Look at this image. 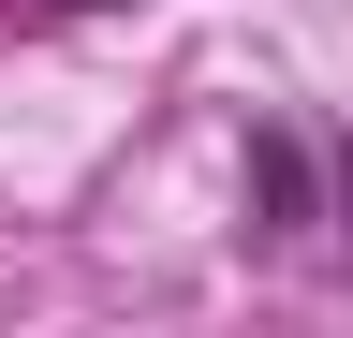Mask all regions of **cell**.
Returning <instances> with one entry per match:
<instances>
[{"mask_svg":"<svg viewBox=\"0 0 353 338\" xmlns=\"http://www.w3.org/2000/svg\"><path fill=\"white\" fill-rule=\"evenodd\" d=\"M59 15H103V0H59Z\"/></svg>","mask_w":353,"mask_h":338,"instance_id":"cell-2","label":"cell"},{"mask_svg":"<svg viewBox=\"0 0 353 338\" xmlns=\"http://www.w3.org/2000/svg\"><path fill=\"white\" fill-rule=\"evenodd\" d=\"M250 235L353 265V133L339 118H265L250 133Z\"/></svg>","mask_w":353,"mask_h":338,"instance_id":"cell-1","label":"cell"}]
</instances>
